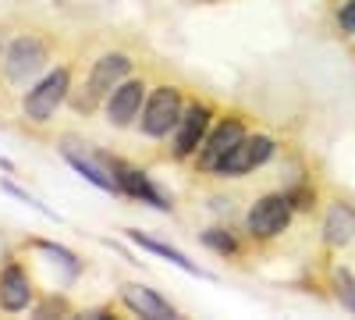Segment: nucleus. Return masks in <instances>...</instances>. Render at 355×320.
Segmentation results:
<instances>
[{
    "label": "nucleus",
    "instance_id": "nucleus-19",
    "mask_svg": "<svg viewBox=\"0 0 355 320\" xmlns=\"http://www.w3.org/2000/svg\"><path fill=\"white\" fill-rule=\"evenodd\" d=\"M0 189H4V192H11V196H18V199H21V203H28V207H33V210H40L43 217H50V221H61V217H57V214H53V210L46 207V203H40L36 196H28V192H25V189H18L15 182H0Z\"/></svg>",
    "mask_w": 355,
    "mask_h": 320
},
{
    "label": "nucleus",
    "instance_id": "nucleus-16",
    "mask_svg": "<svg viewBox=\"0 0 355 320\" xmlns=\"http://www.w3.org/2000/svg\"><path fill=\"white\" fill-rule=\"evenodd\" d=\"M199 239H202L206 249H214L217 256H242V242H239V235H234L231 228H206Z\"/></svg>",
    "mask_w": 355,
    "mask_h": 320
},
{
    "label": "nucleus",
    "instance_id": "nucleus-13",
    "mask_svg": "<svg viewBox=\"0 0 355 320\" xmlns=\"http://www.w3.org/2000/svg\"><path fill=\"white\" fill-rule=\"evenodd\" d=\"M121 303L132 313L150 317V320H171V317H178V310L167 299H160L153 288H146V285H121Z\"/></svg>",
    "mask_w": 355,
    "mask_h": 320
},
{
    "label": "nucleus",
    "instance_id": "nucleus-10",
    "mask_svg": "<svg viewBox=\"0 0 355 320\" xmlns=\"http://www.w3.org/2000/svg\"><path fill=\"white\" fill-rule=\"evenodd\" d=\"M61 153H64V160L82 174L85 182H93V185H96V189H103V192L121 196V185H117V178L110 174V167L100 160V153H96V150H85L82 142H75V139H61Z\"/></svg>",
    "mask_w": 355,
    "mask_h": 320
},
{
    "label": "nucleus",
    "instance_id": "nucleus-7",
    "mask_svg": "<svg viewBox=\"0 0 355 320\" xmlns=\"http://www.w3.org/2000/svg\"><path fill=\"white\" fill-rule=\"evenodd\" d=\"M214 121H217V110H214L210 100H189L182 121H178V128H174V150H171V157L174 160H192L199 153V146L206 142V135H210Z\"/></svg>",
    "mask_w": 355,
    "mask_h": 320
},
{
    "label": "nucleus",
    "instance_id": "nucleus-14",
    "mask_svg": "<svg viewBox=\"0 0 355 320\" xmlns=\"http://www.w3.org/2000/svg\"><path fill=\"white\" fill-rule=\"evenodd\" d=\"M355 239V210L348 203H334L327 210V221H323V242L327 246H348Z\"/></svg>",
    "mask_w": 355,
    "mask_h": 320
},
{
    "label": "nucleus",
    "instance_id": "nucleus-22",
    "mask_svg": "<svg viewBox=\"0 0 355 320\" xmlns=\"http://www.w3.org/2000/svg\"><path fill=\"white\" fill-rule=\"evenodd\" d=\"M0 65H4V43H0Z\"/></svg>",
    "mask_w": 355,
    "mask_h": 320
},
{
    "label": "nucleus",
    "instance_id": "nucleus-1",
    "mask_svg": "<svg viewBox=\"0 0 355 320\" xmlns=\"http://www.w3.org/2000/svg\"><path fill=\"white\" fill-rule=\"evenodd\" d=\"M132 68H135V61H132L125 50H110V53L96 57L93 68H89V75L82 78V85H75L71 96H68L71 110L89 118V114H93L100 103H107V96L132 75Z\"/></svg>",
    "mask_w": 355,
    "mask_h": 320
},
{
    "label": "nucleus",
    "instance_id": "nucleus-3",
    "mask_svg": "<svg viewBox=\"0 0 355 320\" xmlns=\"http://www.w3.org/2000/svg\"><path fill=\"white\" fill-rule=\"evenodd\" d=\"M71 75H75V65H71V61L50 68V71L33 85V90L25 93V100H21V114H25V118L33 121V125H50L53 114H57V107L68 103V96H71V90H75Z\"/></svg>",
    "mask_w": 355,
    "mask_h": 320
},
{
    "label": "nucleus",
    "instance_id": "nucleus-4",
    "mask_svg": "<svg viewBox=\"0 0 355 320\" xmlns=\"http://www.w3.org/2000/svg\"><path fill=\"white\" fill-rule=\"evenodd\" d=\"M182 114H185V93H182V85L160 82V85H153L150 96H146V103H142L139 132L146 139H164V135H171L178 128Z\"/></svg>",
    "mask_w": 355,
    "mask_h": 320
},
{
    "label": "nucleus",
    "instance_id": "nucleus-6",
    "mask_svg": "<svg viewBox=\"0 0 355 320\" xmlns=\"http://www.w3.org/2000/svg\"><path fill=\"white\" fill-rule=\"evenodd\" d=\"M249 135V121H245V114H224V118L214 121L210 135H206V142L199 146V153L192 157L196 160V171H206V174H214V167L239 146V142Z\"/></svg>",
    "mask_w": 355,
    "mask_h": 320
},
{
    "label": "nucleus",
    "instance_id": "nucleus-18",
    "mask_svg": "<svg viewBox=\"0 0 355 320\" xmlns=\"http://www.w3.org/2000/svg\"><path fill=\"white\" fill-rule=\"evenodd\" d=\"M334 296L341 299V306H348L355 313V274L352 271H334Z\"/></svg>",
    "mask_w": 355,
    "mask_h": 320
},
{
    "label": "nucleus",
    "instance_id": "nucleus-9",
    "mask_svg": "<svg viewBox=\"0 0 355 320\" xmlns=\"http://www.w3.org/2000/svg\"><path fill=\"white\" fill-rule=\"evenodd\" d=\"M96 153H100V150H96ZM100 160L110 167V174L117 178V185H121V196L139 199V203H150V207H157V210H174V203H171L150 178H146L135 164H128V160H121V157H110V153H100Z\"/></svg>",
    "mask_w": 355,
    "mask_h": 320
},
{
    "label": "nucleus",
    "instance_id": "nucleus-17",
    "mask_svg": "<svg viewBox=\"0 0 355 320\" xmlns=\"http://www.w3.org/2000/svg\"><path fill=\"white\" fill-rule=\"evenodd\" d=\"M28 246H33V249H40V253H50V256H57V260H61V264L68 267V274H71V278H75V274L82 271L78 256H75L71 249H64V246H53V242H40V239H33Z\"/></svg>",
    "mask_w": 355,
    "mask_h": 320
},
{
    "label": "nucleus",
    "instance_id": "nucleus-12",
    "mask_svg": "<svg viewBox=\"0 0 355 320\" xmlns=\"http://www.w3.org/2000/svg\"><path fill=\"white\" fill-rule=\"evenodd\" d=\"M33 296H36V288H33V278H28L25 264L21 260H8L0 267V310L21 313V310H28Z\"/></svg>",
    "mask_w": 355,
    "mask_h": 320
},
{
    "label": "nucleus",
    "instance_id": "nucleus-5",
    "mask_svg": "<svg viewBox=\"0 0 355 320\" xmlns=\"http://www.w3.org/2000/svg\"><path fill=\"white\" fill-rule=\"evenodd\" d=\"M291 214H295V203L288 192H266L259 196L249 214H245V235L249 242H270L277 235H284L288 224H291Z\"/></svg>",
    "mask_w": 355,
    "mask_h": 320
},
{
    "label": "nucleus",
    "instance_id": "nucleus-11",
    "mask_svg": "<svg viewBox=\"0 0 355 320\" xmlns=\"http://www.w3.org/2000/svg\"><path fill=\"white\" fill-rule=\"evenodd\" d=\"M146 96H150V82H146V78H125V82L107 96V121H110L114 128H128L139 114H142Z\"/></svg>",
    "mask_w": 355,
    "mask_h": 320
},
{
    "label": "nucleus",
    "instance_id": "nucleus-21",
    "mask_svg": "<svg viewBox=\"0 0 355 320\" xmlns=\"http://www.w3.org/2000/svg\"><path fill=\"white\" fill-rule=\"evenodd\" d=\"M288 196H291V203H295V207H299V210H309V207H313V199H316V196H313L309 189H291Z\"/></svg>",
    "mask_w": 355,
    "mask_h": 320
},
{
    "label": "nucleus",
    "instance_id": "nucleus-8",
    "mask_svg": "<svg viewBox=\"0 0 355 320\" xmlns=\"http://www.w3.org/2000/svg\"><path fill=\"white\" fill-rule=\"evenodd\" d=\"M274 150H277V142L266 135V132H249L239 146H234V150L214 167V174H217V178H242V174H249V171H256L259 164L270 160Z\"/></svg>",
    "mask_w": 355,
    "mask_h": 320
},
{
    "label": "nucleus",
    "instance_id": "nucleus-15",
    "mask_svg": "<svg viewBox=\"0 0 355 320\" xmlns=\"http://www.w3.org/2000/svg\"><path fill=\"white\" fill-rule=\"evenodd\" d=\"M125 235H128V242H135L139 249H146V253H157V256H164V260H171L174 267H182L185 274H196V278H206V271H199L192 260L182 253V249H174V246H167V242H157V239H150V235H142V231H135V228H125Z\"/></svg>",
    "mask_w": 355,
    "mask_h": 320
},
{
    "label": "nucleus",
    "instance_id": "nucleus-2",
    "mask_svg": "<svg viewBox=\"0 0 355 320\" xmlns=\"http://www.w3.org/2000/svg\"><path fill=\"white\" fill-rule=\"evenodd\" d=\"M53 61V43L43 33H18L4 50V78L11 85H36Z\"/></svg>",
    "mask_w": 355,
    "mask_h": 320
},
{
    "label": "nucleus",
    "instance_id": "nucleus-20",
    "mask_svg": "<svg viewBox=\"0 0 355 320\" xmlns=\"http://www.w3.org/2000/svg\"><path fill=\"white\" fill-rule=\"evenodd\" d=\"M338 25L345 28L348 36H355V0H348V4L338 8Z\"/></svg>",
    "mask_w": 355,
    "mask_h": 320
}]
</instances>
